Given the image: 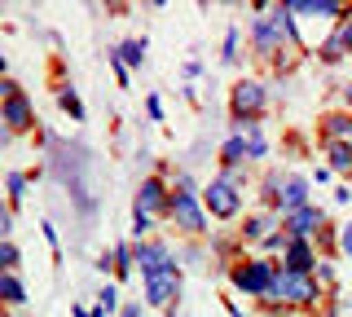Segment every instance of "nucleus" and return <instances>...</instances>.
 <instances>
[{
	"label": "nucleus",
	"instance_id": "29",
	"mask_svg": "<svg viewBox=\"0 0 352 317\" xmlns=\"http://www.w3.org/2000/svg\"><path fill=\"white\" fill-rule=\"evenodd\" d=\"M176 190H185V194H194V177H190V172H176Z\"/></svg>",
	"mask_w": 352,
	"mask_h": 317
},
{
	"label": "nucleus",
	"instance_id": "8",
	"mask_svg": "<svg viewBox=\"0 0 352 317\" xmlns=\"http://www.w3.org/2000/svg\"><path fill=\"white\" fill-rule=\"evenodd\" d=\"M168 185H163L159 177H146L137 190V203H132V212H146V216H168Z\"/></svg>",
	"mask_w": 352,
	"mask_h": 317
},
{
	"label": "nucleus",
	"instance_id": "24",
	"mask_svg": "<svg viewBox=\"0 0 352 317\" xmlns=\"http://www.w3.org/2000/svg\"><path fill=\"white\" fill-rule=\"evenodd\" d=\"M220 58H225L229 67H234V62L242 58V53H238V27H229V36H225V53H220Z\"/></svg>",
	"mask_w": 352,
	"mask_h": 317
},
{
	"label": "nucleus",
	"instance_id": "32",
	"mask_svg": "<svg viewBox=\"0 0 352 317\" xmlns=\"http://www.w3.org/2000/svg\"><path fill=\"white\" fill-rule=\"evenodd\" d=\"M119 317H146V309H141V304L132 300V304H124V313H119Z\"/></svg>",
	"mask_w": 352,
	"mask_h": 317
},
{
	"label": "nucleus",
	"instance_id": "22",
	"mask_svg": "<svg viewBox=\"0 0 352 317\" xmlns=\"http://www.w3.org/2000/svg\"><path fill=\"white\" fill-rule=\"evenodd\" d=\"M58 106H62V111L75 119V124L84 119V106H80V97H75V89H62V93H58Z\"/></svg>",
	"mask_w": 352,
	"mask_h": 317
},
{
	"label": "nucleus",
	"instance_id": "2",
	"mask_svg": "<svg viewBox=\"0 0 352 317\" xmlns=\"http://www.w3.org/2000/svg\"><path fill=\"white\" fill-rule=\"evenodd\" d=\"M229 278H234L238 291L256 295V300H269L273 282H278V265H273V260H242V265L229 269Z\"/></svg>",
	"mask_w": 352,
	"mask_h": 317
},
{
	"label": "nucleus",
	"instance_id": "21",
	"mask_svg": "<svg viewBox=\"0 0 352 317\" xmlns=\"http://www.w3.org/2000/svg\"><path fill=\"white\" fill-rule=\"evenodd\" d=\"M5 185H9V207H18L22 199H27V185H31V181H27V172H9Z\"/></svg>",
	"mask_w": 352,
	"mask_h": 317
},
{
	"label": "nucleus",
	"instance_id": "1",
	"mask_svg": "<svg viewBox=\"0 0 352 317\" xmlns=\"http://www.w3.org/2000/svg\"><path fill=\"white\" fill-rule=\"evenodd\" d=\"M322 300L313 273H291V269H278V282L269 291V304H295V309H308V304Z\"/></svg>",
	"mask_w": 352,
	"mask_h": 317
},
{
	"label": "nucleus",
	"instance_id": "31",
	"mask_svg": "<svg viewBox=\"0 0 352 317\" xmlns=\"http://www.w3.org/2000/svg\"><path fill=\"white\" fill-rule=\"evenodd\" d=\"M146 111H150V119H163V102H159V97H150Z\"/></svg>",
	"mask_w": 352,
	"mask_h": 317
},
{
	"label": "nucleus",
	"instance_id": "13",
	"mask_svg": "<svg viewBox=\"0 0 352 317\" xmlns=\"http://www.w3.org/2000/svg\"><path fill=\"white\" fill-rule=\"evenodd\" d=\"M282 216H291V212H300V207H308V181L304 177H286L282 185Z\"/></svg>",
	"mask_w": 352,
	"mask_h": 317
},
{
	"label": "nucleus",
	"instance_id": "10",
	"mask_svg": "<svg viewBox=\"0 0 352 317\" xmlns=\"http://www.w3.org/2000/svg\"><path fill=\"white\" fill-rule=\"evenodd\" d=\"M322 221H326V212L308 203V207H300V212L282 216V229H286V238H313L317 229H322Z\"/></svg>",
	"mask_w": 352,
	"mask_h": 317
},
{
	"label": "nucleus",
	"instance_id": "19",
	"mask_svg": "<svg viewBox=\"0 0 352 317\" xmlns=\"http://www.w3.org/2000/svg\"><path fill=\"white\" fill-rule=\"evenodd\" d=\"M110 260H115V278L124 282L132 269H137V247H128V243H119L115 251H110Z\"/></svg>",
	"mask_w": 352,
	"mask_h": 317
},
{
	"label": "nucleus",
	"instance_id": "17",
	"mask_svg": "<svg viewBox=\"0 0 352 317\" xmlns=\"http://www.w3.org/2000/svg\"><path fill=\"white\" fill-rule=\"evenodd\" d=\"M238 234H242V243H264L273 234V216H247V225Z\"/></svg>",
	"mask_w": 352,
	"mask_h": 317
},
{
	"label": "nucleus",
	"instance_id": "12",
	"mask_svg": "<svg viewBox=\"0 0 352 317\" xmlns=\"http://www.w3.org/2000/svg\"><path fill=\"white\" fill-rule=\"evenodd\" d=\"M344 53H352V14L335 27V36L322 40V62H330V67H335V62L344 58Z\"/></svg>",
	"mask_w": 352,
	"mask_h": 317
},
{
	"label": "nucleus",
	"instance_id": "20",
	"mask_svg": "<svg viewBox=\"0 0 352 317\" xmlns=\"http://www.w3.org/2000/svg\"><path fill=\"white\" fill-rule=\"evenodd\" d=\"M330 172H352V146L348 141H335L330 146V163H326Z\"/></svg>",
	"mask_w": 352,
	"mask_h": 317
},
{
	"label": "nucleus",
	"instance_id": "14",
	"mask_svg": "<svg viewBox=\"0 0 352 317\" xmlns=\"http://www.w3.org/2000/svg\"><path fill=\"white\" fill-rule=\"evenodd\" d=\"M115 62H124V67L132 71V67H146V40H124L115 53H110Z\"/></svg>",
	"mask_w": 352,
	"mask_h": 317
},
{
	"label": "nucleus",
	"instance_id": "36",
	"mask_svg": "<svg viewBox=\"0 0 352 317\" xmlns=\"http://www.w3.org/2000/svg\"><path fill=\"white\" fill-rule=\"evenodd\" d=\"M5 317H14V313H5Z\"/></svg>",
	"mask_w": 352,
	"mask_h": 317
},
{
	"label": "nucleus",
	"instance_id": "7",
	"mask_svg": "<svg viewBox=\"0 0 352 317\" xmlns=\"http://www.w3.org/2000/svg\"><path fill=\"white\" fill-rule=\"evenodd\" d=\"M137 269H141V278H159V273L176 269L168 243H137Z\"/></svg>",
	"mask_w": 352,
	"mask_h": 317
},
{
	"label": "nucleus",
	"instance_id": "34",
	"mask_svg": "<svg viewBox=\"0 0 352 317\" xmlns=\"http://www.w3.org/2000/svg\"><path fill=\"white\" fill-rule=\"evenodd\" d=\"M344 102H348V106H352V84H348V89H344Z\"/></svg>",
	"mask_w": 352,
	"mask_h": 317
},
{
	"label": "nucleus",
	"instance_id": "28",
	"mask_svg": "<svg viewBox=\"0 0 352 317\" xmlns=\"http://www.w3.org/2000/svg\"><path fill=\"white\" fill-rule=\"evenodd\" d=\"M286 243H291L286 234H269V238H264V247H269V251H286Z\"/></svg>",
	"mask_w": 352,
	"mask_h": 317
},
{
	"label": "nucleus",
	"instance_id": "5",
	"mask_svg": "<svg viewBox=\"0 0 352 317\" xmlns=\"http://www.w3.org/2000/svg\"><path fill=\"white\" fill-rule=\"evenodd\" d=\"M264 102H269V93H264V84H256V80H238L234 93H229L234 119H256L264 111Z\"/></svg>",
	"mask_w": 352,
	"mask_h": 317
},
{
	"label": "nucleus",
	"instance_id": "4",
	"mask_svg": "<svg viewBox=\"0 0 352 317\" xmlns=\"http://www.w3.org/2000/svg\"><path fill=\"white\" fill-rule=\"evenodd\" d=\"M203 207H207V216H216V221H234V216L242 212V190L229 185L225 177H216L203 190Z\"/></svg>",
	"mask_w": 352,
	"mask_h": 317
},
{
	"label": "nucleus",
	"instance_id": "33",
	"mask_svg": "<svg viewBox=\"0 0 352 317\" xmlns=\"http://www.w3.org/2000/svg\"><path fill=\"white\" fill-rule=\"evenodd\" d=\"M88 317H110V313H106V309H93V313H88Z\"/></svg>",
	"mask_w": 352,
	"mask_h": 317
},
{
	"label": "nucleus",
	"instance_id": "30",
	"mask_svg": "<svg viewBox=\"0 0 352 317\" xmlns=\"http://www.w3.org/2000/svg\"><path fill=\"white\" fill-rule=\"evenodd\" d=\"M339 247H344L348 256H352V225H344V229H339Z\"/></svg>",
	"mask_w": 352,
	"mask_h": 317
},
{
	"label": "nucleus",
	"instance_id": "16",
	"mask_svg": "<svg viewBox=\"0 0 352 317\" xmlns=\"http://www.w3.org/2000/svg\"><path fill=\"white\" fill-rule=\"evenodd\" d=\"M0 300H5L9 309H22V304H27V291H22L18 273H0Z\"/></svg>",
	"mask_w": 352,
	"mask_h": 317
},
{
	"label": "nucleus",
	"instance_id": "25",
	"mask_svg": "<svg viewBox=\"0 0 352 317\" xmlns=\"http://www.w3.org/2000/svg\"><path fill=\"white\" fill-rule=\"evenodd\" d=\"M150 229H154V216H146V212H132V234H137V243L150 234Z\"/></svg>",
	"mask_w": 352,
	"mask_h": 317
},
{
	"label": "nucleus",
	"instance_id": "35",
	"mask_svg": "<svg viewBox=\"0 0 352 317\" xmlns=\"http://www.w3.org/2000/svg\"><path fill=\"white\" fill-rule=\"evenodd\" d=\"M229 317H242V313H238V309H229Z\"/></svg>",
	"mask_w": 352,
	"mask_h": 317
},
{
	"label": "nucleus",
	"instance_id": "6",
	"mask_svg": "<svg viewBox=\"0 0 352 317\" xmlns=\"http://www.w3.org/2000/svg\"><path fill=\"white\" fill-rule=\"evenodd\" d=\"M146 300L154 304V309L172 313V304L181 300V269H168V273H159V278H146Z\"/></svg>",
	"mask_w": 352,
	"mask_h": 317
},
{
	"label": "nucleus",
	"instance_id": "18",
	"mask_svg": "<svg viewBox=\"0 0 352 317\" xmlns=\"http://www.w3.org/2000/svg\"><path fill=\"white\" fill-rule=\"evenodd\" d=\"M322 133L330 137V146H335V141H348L352 146V115H326Z\"/></svg>",
	"mask_w": 352,
	"mask_h": 317
},
{
	"label": "nucleus",
	"instance_id": "23",
	"mask_svg": "<svg viewBox=\"0 0 352 317\" xmlns=\"http://www.w3.org/2000/svg\"><path fill=\"white\" fill-rule=\"evenodd\" d=\"M18 260H22V256H18V247H14V243H0V269L14 273V269H18Z\"/></svg>",
	"mask_w": 352,
	"mask_h": 317
},
{
	"label": "nucleus",
	"instance_id": "3",
	"mask_svg": "<svg viewBox=\"0 0 352 317\" xmlns=\"http://www.w3.org/2000/svg\"><path fill=\"white\" fill-rule=\"evenodd\" d=\"M168 216L176 221V229H185V234H207V207L198 194H185V190H172L168 199Z\"/></svg>",
	"mask_w": 352,
	"mask_h": 317
},
{
	"label": "nucleus",
	"instance_id": "27",
	"mask_svg": "<svg viewBox=\"0 0 352 317\" xmlns=\"http://www.w3.org/2000/svg\"><path fill=\"white\" fill-rule=\"evenodd\" d=\"M9 234H14V207H5V212H0V238L9 243Z\"/></svg>",
	"mask_w": 352,
	"mask_h": 317
},
{
	"label": "nucleus",
	"instance_id": "15",
	"mask_svg": "<svg viewBox=\"0 0 352 317\" xmlns=\"http://www.w3.org/2000/svg\"><path fill=\"white\" fill-rule=\"evenodd\" d=\"M251 155H247V137H229L225 146H220V163H225V172L229 168H242Z\"/></svg>",
	"mask_w": 352,
	"mask_h": 317
},
{
	"label": "nucleus",
	"instance_id": "26",
	"mask_svg": "<svg viewBox=\"0 0 352 317\" xmlns=\"http://www.w3.org/2000/svg\"><path fill=\"white\" fill-rule=\"evenodd\" d=\"M97 309H106V313H115V309H119V291H115V287H106L102 295H97Z\"/></svg>",
	"mask_w": 352,
	"mask_h": 317
},
{
	"label": "nucleus",
	"instance_id": "9",
	"mask_svg": "<svg viewBox=\"0 0 352 317\" xmlns=\"http://www.w3.org/2000/svg\"><path fill=\"white\" fill-rule=\"evenodd\" d=\"M0 124L9 128V133H31V128H36V111H31V102L27 97H5V111H0Z\"/></svg>",
	"mask_w": 352,
	"mask_h": 317
},
{
	"label": "nucleus",
	"instance_id": "11",
	"mask_svg": "<svg viewBox=\"0 0 352 317\" xmlns=\"http://www.w3.org/2000/svg\"><path fill=\"white\" fill-rule=\"evenodd\" d=\"M282 260H286V269H291V273H313L317 269V251H313L308 238H291L286 251H282Z\"/></svg>",
	"mask_w": 352,
	"mask_h": 317
}]
</instances>
